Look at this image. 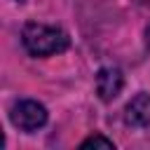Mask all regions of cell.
<instances>
[{
	"label": "cell",
	"instance_id": "cell-1",
	"mask_svg": "<svg viewBox=\"0 0 150 150\" xmlns=\"http://www.w3.org/2000/svg\"><path fill=\"white\" fill-rule=\"evenodd\" d=\"M21 42L30 56H54L68 49L70 38L66 30L45 23H26L21 30Z\"/></svg>",
	"mask_w": 150,
	"mask_h": 150
},
{
	"label": "cell",
	"instance_id": "cell-2",
	"mask_svg": "<svg viewBox=\"0 0 150 150\" xmlns=\"http://www.w3.org/2000/svg\"><path fill=\"white\" fill-rule=\"evenodd\" d=\"M9 120L16 129L30 134L47 124V108L38 101H19L9 110Z\"/></svg>",
	"mask_w": 150,
	"mask_h": 150
},
{
	"label": "cell",
	"instance_id": "cell-3",
	"mask_svg": "<svg viewBox=\"0 0 150 150\" xmlns=\"http://www.w3.org/2000/svg\"><path fill=\"white\" fill-rule=\"evenodd\" d=\"M124 87V75L120 68H112V66H105L96 73V91L101 96V101H112L117 98V94L122 91Z\"/></svg>",
	"mask_w": 150,
	"mask_h": 150
},
{
	"label": "cell",
	"instance_id": "cell-4",
	"mask_svg": "<svg viewBox=\"0 0 150 150\" xmlns=\"http://www.w3.org/2000/svg\"><path fill=\"white\" fill-rule=\"evenodd\" d=\"M124 122L131 127H150V94H136L127 103Z\"/></svg>",
	"mask_w": 150,
	"mask_h": 150
},
{
	"label": "cell",
	"instance_id": "cell-5",
	"mask_svg": "<svg viewBox=\"0 0 150 150\" xmlns=\"http://www.w3.org/2000/svg\"><path fill=\"white\" fill-rule=\"evenodd\" d=\"M80 148H115V143L110 141V138H105V136H89V138H84L82 143H80Z\"/></svg>",
	"mask_w": 150,
	"mask_h": 150
},
{
	"label": "cell",
	"instance_id": "cell-6",
	"mask_svg": "<svg viewBox=\"0 0 150 150\" xmlns=\"http://www.w3.org/2000/svg\"><path fill=\"white\" fill-rule=\"evenodd\" d=\"M145 42H148V47H150V26L145 28Z\"/></svg>",
	"mask_w": 150,
	"mask_h": 150
},
{
	"label": "cell",
	"instance_id": "cell-7",
	"mask_svg": "<svg viewBox=\"0 0 150 150\" xmlns=\"http://www.w3.org/2000/svg\"><path fill=\"white\" fill-rule=\"evenodd\" d=\"M19 2H23V0H19Z\"/></svg>",
	"mask_w": 150,
	"mask_h": 150
}]
</instances>
